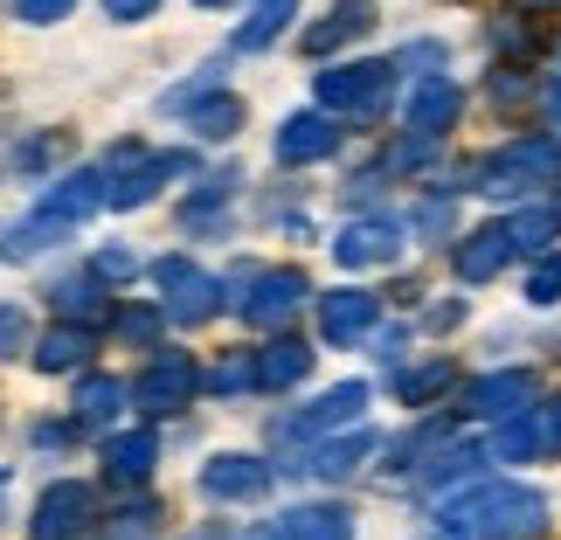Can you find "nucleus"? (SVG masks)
<instances>
[{"label": "nucleus", "mask_w": 561, "mask_h": 540, "mask_svg": "<svg viewBox=\"0 0 561 540\" xmlns=\"http://www.w3.org/2000/svg\"><path fill=\"white\" fill-rule=\"evenodd\" d=\"M396 97V62H340L319 70V112H333L340 125H375Z\"/></svg>", "instance_id": "nucleus-1"}, {"label": "nucleus", "mask_w": 561, "mask_h": 540, "mask_svg": "<svg viewBox=\"0 0 561 540\" xmlns=\"http://www.w3.org/2000/svg\"><path fill=\"white\" fill-rule=\"evenodd\" d=\"M98 271H104V277H133V250H104Z\"/></svg>", "instance_id": "nucleus-21"}, {"label": "nucleus", "mask_w": 561, "mask_h": 540, "mask_svg": "<svg viewBox=\"0 0 561 540\" xmlns=\"http://www.w3.org/2000/svg\"><path fill=\"white\" fill-rule=\"evenodd\" d=\"M153 8H160V0H104V14H112V21H146Z\"/></svg>", "instance_id": "nucleus-20"}, {"label": "nucleus", "mask_w": 561, "mask_h": 540, "mask_svg": "<svg viewBox=\"0 0 561 540\" xmlns=\"http://www.w3.org/2000/svg\"><path fill=\"white\" fill-rule=\"evenodd\" d=\"M146 464H153V444H146V437L112 444V471H118V479H146Z\"/></svg>", "instance_id": "nucleus-13"}, {"label": "nucleus", "mask_w": 561, "mask_h": 540, "mask_svg": "<svg viewBox=\"0 0 561 540\" xmlns=\"http://www.w3.org/2000/svg\"><path fill=\"white\" fill-rule=\"evenodd\" d=\"M21 333H28V319H21L14 306H0V354H14V347H21Z\"/></svg>", "instance_id": "nucleus-19"}, {"label": "nucleus", "mask_w": 561, "mask_h": 540, "mask_svg": "<svg viewBox=\"0 0 561 540\" xmlns=\"http://www.w3.org/2000/svg\"><path fill=\"white\" fill-rule=\"evenodd\" d=\"M236 125H243V97L208 91L202 104H194V133H202V139H236Z\"/></svg>", "instance_id": "nucleus-10"}, {"label": "nucleus", "mask_w": 561, "mask_h": 540, "mask_svg": "<svg viewBox=\"0 0 561 540\" xmlns=\"http://www.w3.org/2000/svg\"><path fill=\"white\" fill-rule=\"evenodd\" d=\"M492 49H500V56H534V42H527V28H520V14H500V21H492Z\"/></svg>", "instance_id": "nucleus-15"}, {"label": "nucleus", "mask_w": 561, "mask_h": 540, "mask_svg": "<svg viewBox=\"0 0 561 540\" xmlns=\"http://www.w3.org/2000/svg\"><path fill=\"white\" fill-rule=\"evenodd\" d=\"M77 354H83V340H77V333H56L49 347H42V367H70Z\"/></svg>", "instance_id": "nucleus-17"}, {"label": "nucleus", "mask_w": 561, "mask_h": 540, "mask_svg": "<svg viewBox=\"0 0 561 540\" xmlns=\"http://www.w3.org/2000/svg\"><path fill=\"white\" fill-rule=\"evenodd\" d=\"M202 485L215 492V499H243V492H256V485H264V471H256L250 458H222V464H215Z\"/></svg>", "instance_id": "nucleus-11"}, {"label": "nucleus", "mask_w": 561, "mask_h": 540, "mask_svg": "<svg viewBox=\"0 0 561 540\" xmlns=\"http://www.w3.org/2000/svg\"><path fill=\"white\" fill-rule=\"evenodd\" d=\"M520 8H534V14H554V8H561V0H520Z\"/></svg>", "instance_id": "nucleus-22"}, {"label": "nucleus", "mask_w": 561, "mask_h": 540, "mask_svg": "<svg viewBox=\"0 0 561 540\" xmlns=\"http://www.w3.org/2000/svg\"><path fill=\"white\" fill-rule=\"evenodd\" d=\"M83 513H91V492H83V485H56L49 499H42V513H35V540H70L83 527Z\"/></svg>", "instance_id": "nucleus-6"}, {"label": "nucleus", "mask_w": 561, "mask_h": 540, "mask_svg": "<svg viewBox=\"0 0 561 540\" xmlns=\"http://www.w3.org/2000/svg\"><path fill=\"white\" fill-rule=\"evenodd\" d=\"M174 395H187V360H160L153 381H146V402H174Z\"/></svg>", "instance_id": "nucleus-12"}, {"label": "nucleus", "mask_w": 561, "mask_h": 540, "mask_svg": "<svg viewBox=\"0 0 561 540\" xmlns=\"http://www.w3.org/2000/svg\"><path fill=\"white\" fill-rule=\"evenodd\" d=\"M291 14H298V0H256L250 21L236 28V49H271V42L291 28Z\"/></svg>", "instance_id": "nucleus-7"}, {"label": "nucleus", "mask_w": 561, "mask_h": 540, "mask_svg": "<svg viewBox=\"0 0 561 540\" xmlns=\"http://www.w3.org/2000/svg\"><path fill=\"white\" fill-rule=\"evenodd\" d=\"M402 256V235H396V222H354L347 235H340V264H396Z\"/></svg>", "instance_id": "nucleus-5"}, {"label": "nucleus", "mask_w": 561, "mask_h": 540, "mask_svg": "<svg viewBox=\"0 0 561 540\" xmlns=\"http://www.w3.org/2000/svg\"><path fill=\"white\" fill-rule=\"evenodd\" d=\"M465 118V91L450 77H416V91H409V125L430 139H444L450 125Z\"/></svg>", "instance_id": "nucleus-3"}, {"label": "nucleus", "mask_w": 561, "mask_h": 540, "mask_svg": "<svg viewBox=\"0 0 561 540\" xmlns=\"http://www.w3.org/2000/svg\"><path fill=\"white\" fill-rule=\"evenodd\" d=\"M340 153V118L333 112H291L277 125V160L306 166V160H333Z\"/></svg>", "instance_id": "nucleus-2"}, {"label": "nucleus", "mask_w": 561, "mask_h": 540, "mask_svg": "<svg viewBox=\"0 0 561 540\" xmlns=\"http://www.w3.org/2000/svg\"><path fill=\"white\" fill-rule=\"evenodd\" d=\"M202 8H229V0H202Z\"/></svg>", "instance_id": "nucleus-23"}, {"label": "nucleus", "mask_w": 561, "mask_h": 540, "mask_svg": "<svg viewBox=\"0 0 561 540\" xmlns=\"http://www.w3.org/2000/svg\"><path fill=\"white\" fill-rule=\"evenodd\" d=\"M368 28H375V0H333V14L319 28H306V56H333L347 42H360Z\"/></svg>", "instance_id": "nucleus-4"}, {"label": "nucleus", "mask_w": 561, "mask_h": 540, "mask_svg": "<svg viewBox=\"0 0 561 540\" xmlns=\"http://www.w3.org/2000/svg\"><path fill=\"white\" fill-rule=\"evenodd\" d=\"M291 533L298 540H340V533H347V520H340V513H298Z\"/></svg>", "instance_id": "nucleus-16"}, {"label": "nucleus", "mask_w": 561, "mask_h": 540, "mask_svg": "<svg viewBox=\"0 0 561 540\" xmlns=\"http://www.w3.org/2000/svg\"><path fill=\"white\" fill-rule=\"evenodd\" d=\"M77 0H14V14L28 21V28H56V21H70Z\"/></svg>", "instance_id": "nucleus-14"}, {"label": "nucleus", "mask_w": 561, "mask_h": 540, "mask_svg": "<svg viewBox=\"0 0 561 540\" xmlns=\"http://www.w3.org/2000/svg\"><path fill=\"white\" fill-rule=\"evenodd\" d=\"M554 222H561V202H554Z\"/></svg>", "instance_id": "nucleus-24"}, {"label": "nucleus", "mask_w": 561, "mask_h": 540, "mask_svg": "<svg viewBox=\"0 0 561 540\" xmlns=\"http://www.w3.org/2000/svg\"><path fill=\"white\" fill-rule=\"evenodd\" d=\"M112 402H118V388H112V381H91V388H83V416H98V423H104V416H112Z\"/></svg>", "instance_id": "nucleus-18"}, {"label": "nucleus", "mask_w": 561, "mask_h": 540, "mask_svg": "<svg viewBox=\"0 0 561 540\" xmlns=\"http://www.w3.org/2000/svg\"><path fill=\"white\" fill-rule=\"evenodd\" d=\"M506 250H513V235L506 229H485V235H465V250H458V277H485L506 264Z\"/></svg>", "instance_id": "nucleus-8"}, {"label": "nucleus", "mask_w": 561, "mask_h": 540, "mask_svg": "<svg viewBox=\"0 0 561 540\" xmlns=\"http://www.w3.org/2000/svg\"><path fill=\"white\" fill-rule=\"evenodd\" d=\"M319 319H327V340H354L360 326H375V298H360V291H333L327 306H319Z\"/></svg>", "instance_id": "nucleus-9"}]
</instances>
